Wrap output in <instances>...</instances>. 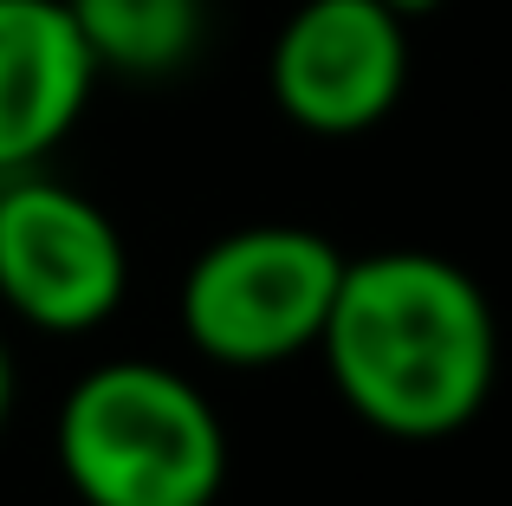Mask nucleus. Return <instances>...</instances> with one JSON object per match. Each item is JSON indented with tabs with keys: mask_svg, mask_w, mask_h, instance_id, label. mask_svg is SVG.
<instances>
[{
	"mask_svg": "<svg viewBox=\"0 0 512 506\" xmlns=\"http://www.w3.org/2000/svg\"><path fill=\"white\" fill-rule=\"evenodd\" d=\"M318 357L363 429L389 442H448L500 383V318L448 253L383 247L344 260Z\"/></svg>",
	"mask_w": 512,
	"mask_h": 506,
	"instance_id": "f257e3e1",
	"label": "nucleus"
},
{
	"mask_svg": "<svg viewBox=\"0 0 512 506\" xmlns=\"http://www.w3.org/2000/svg\"><path fill=\"white\" fill-rule=\"evenodd\" d=\"M52 455L78 506H214L227 481V429L169 364L111 357L65 390Z\"/></svg>",
	"mask_w": 512,
	"mask_h": 506,
	"instance_id": "f03ea898",
	"label": "nucleus"
},
{
	"mask_svg": "<svg viewBox=\"0 0 512 506\" xmlns=\"http://www.w3.org/2000/svg\"><path fill=\"white\" fill-rule=\"evenodd\" d=\"M338 279L344 253L318 228H292V221L234 228L188 260L182 292H175L182 338L227 370L292 364L318 351Z\"/></svg>",
	"mask_w": 512,
	"mask_h": 506,
	"instance_id": "7ed1b4c3",
	"label": "nucleus"
},
{
	"mask_svg": "<svg viewBox=\"0 0 512 506\" xmlns=\"http://www.w3.org/2000/svg\"><path fill=\"white\" fill-rule=\"evenodd\" d=\"M130 253L117 221L39 169L0 182V305L20 325L78 338L124 305Z\"/></svg>",
	"mask_w": 512,
	"mask_h": 506,
	"instance_id": "20e7f679",
	"label": "nucleus"
},
{
	"mask_svg": "<svg viewBox=\"0 0 512 506\" xmlns=\"http://www.w3.org/2000/svg\"><path fill=\"white\" fill-rule=\"evenodd\" d=\"M409 20L383 0H292L266 52L279 117L312 137H363L402 104Z\"/></svg>",
	"mask_w": 512,
	"mask_h": 506,
	"instance_id": "39448f33",
	"label": "nucleus"
},
{
	"mask_svg": "<svg viewBox=\"0 0 512 506\" xmlns=\"http://www.w3.org/2000/svg\"><path fill=\"white\" fill-rule=\"evenodd\" d=\"M98 85L65 0H0V182L39 169L78 130Z\"/></svg>",
	"mask_w": 512,
	"mask_h": 506,
	"instance_id": "423d86ee",
	"label": "nucleus"
},
{
	"mask_svg": "<svg viewBox=\"0 0 512 506\" xmlns=\"http://www.w3.org/2000/svg\"><path fill=\"white\" fill-rule=\"evenodd\" d=\"M98 72L175 78L208 39V0H65Z\"/></svg>",
	"mask_w": 512,
	"mask_h": 506,
	"instance_id": "0eeeda50",
	"label": "nucleus"
},
{
	"mask_svg": "<svg viewBox=\"0 0 512 506\" xmlns=\"http://www.w3.org/2000/svg\"><path fill=\"white\" fill-rule=\"evenodd\" d=\"M7 416H13V357L0 344V429H7Z\"/></svg>",
	"mask_w": 512,
	"mask_h": 506,
	"instance_id": "6e6552de",
	"label": "nucleus"
},
{
	"mask_svg": "<svg viewBox=\"0 0 512 506\" xmlns=\"http://www.w3.org/2000/svg\"><path fill=\"white\" fill-rule=\"evenodd\" d=\"M383 7H389V13H402V20H428L441 0H383Z\"/></svg>",
	"mask_w": 512,
	"mask_h": 506,
	"instance_id": "1a4fd4ad",
	"label": "nucleus"
}]
</instances>
